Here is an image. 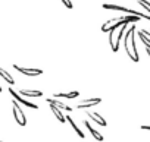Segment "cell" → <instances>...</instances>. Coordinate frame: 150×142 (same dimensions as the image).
Returning <instances> with one entry per match:
<instances>
[{
	"instance_id": "cell-1",
	"label": "cell",
	"mask_w": 150,
	"mask_h": 142,
	"mask_svg": "<svg viewBox=\"0 0 150 142\" xmlns=\"http://www.w3.org/2000/svg\"><path fill=\"white\" fill-rule=\"evenodd\" d=\"M124 45H125V51L128 54V57L132 62H138V53H137V45H135V27H129L124 35Z\"/></svg>"
},
{
	"instance_id": "cell-2",
	"label": "cell",
	"mask_w": 150,
	"mask_h": 142,
	"mask_svg": "<svg viewBox=\"0 0 150 142\" xmlns=\"http://www.w3.org/2000/svg\"><path fill=\"white\" fill-rule=\"evenodd\" d=\"M141 18L137 16V15H128V16H124V18H112L109 21H106L103 25H102V31L103 32H109V31H116L121 25L124 24H135L138 22Z\"/></svg>"
},
{
	"instance_id": "cell-3",
	"label": "cell",
	"mask_w": 150,
	"mask_h": 142,
	"mask_svg": "<svg viewBox=\"0 0 150 142\" xmlns=\"http://www.w3.org/2000/svg\"><path fill=\"white\" fill-rule=\"evenodd\" d=\"M102 8H103V9H108V10H119V12H125V13H128V15H137V16H140L141 19L150 21V16H147L146 13H141V12H137V10H132V9L124 8V6L110 5V3H103V6H102Z\"/></svg>"
},
{
	"instance_id": "cell-4",
	"label": "cell",
	"mask_w": 150,
	"mask_h": 142,
	"mask_svg": "<svg viewBox=\"0 0 150 142\" xmlns=\"http://www.w3.org/2000/svg\"><path fill=\"white\" fill-rule=\"evenodd\" d=\"M12 106H13V117H15L16 123L19 126H27V117L24 114V110L19 107V104H18V101L15 98L12 100Z\"/></svg>"
},
{
	"instance_id": "cell-5",
	"label": "cell",
	"mask_w": 150,
	"mask_h": 142,
	"mask_svg": "<svg viewBox=\"0 0 150 142\" xmlns=\"http://www.w3.org/2000/svg\"><path fill=\"white\" fill-rule=\"evenodd\" d=\"M9 94L12 95V98H15L18 103H21L22 106H25V107H28V108H34V110H38V106L37 104H34V103H30V101H27L19 92H16L15 90H11L9 88Z\"/></svg>"
},
{
	"instance_id": "cell-6",
	"label": "cell",
	"mask_w": 150,
	"mask_h": 142,
	"mask_svg": "<svg viewBox=\"0 0 150 142\" xmlns=\"http://www.w3.org/2000/svg\"><path fill=\"white\" fill-rule=\"evenodd\" d=\"M13 69H16L18 72H21L22 75H27V76H38L43 73L41 69H35V67H24V66H18V64H13Z\"/></svg>"
},
{
	"instance_id": "cell-7",
	"label": "cell",
	"mask_w": 150,
	"mask_h": 142,
	"mask_svg": "<svg viewBox=\"0 0 150 142\" xmlns=\"http://www.w3.org/2000/svg\"><path fill=\"white\" fill-rule=\"evenodd\" d=\"M127 28H128V24H124V25H121V27L118 28L116 40H113V44L110 45V48H112V51H113V53H116V51L119 50V43H121V40H122V37H124V34H125Z\"/></svg>"
},
{
	"instance_id": "cell-8",
	"label": "cell",
	"mask_w": 150,
	"mask_h": 142,
	"mask_svg": "<svg viewBox=\"0 0 150 142\" xmlns=\"http://www.w3.org/2000/svg\"><path fill=\"white\" fill-rule=\"evenodd\" d=\"M102 103V98H88V100H84V101H80L78 103V108H88V107H93V106H97Z\"/></svg>"
},
{
	"instance_id": "cell-9",
	"label": "cell",
	"mask_w": 150,
	"mask_h": 142,
	"mask_svg": "<svg viewBox=\"0 0 150 142\" xmlns=\"http://www.w3.org/2000/svg\"><path fill=\"white\" fill-rule=\"evenodd\" d=\"M46 101H47L49 104H52V106H54V107L60 108V110H65V111H72V108H71L69 106L63 104L62 101H57V98H47Z\"/></svg>"
},
{
	"instance_id": "cell-10",
	"label": "cell",
	"mask_w": 150,
	"mask_h": 142,
	"mask_svg": "<svg viewBox=\"0 0 150 142\" xmlns=\"http://www.w3.org/2000/svg\"><path fill=\"white\" fill-rule=\"evenodd\" d=\"M87 116L93 120V122H96L97 125H100V126H108V123H106V120L99 114V113H94V111H88L87 113Z\"/></svg>"
},
{
	"instance_id": "cell-11",
	"label": "cell",
	"mask_w": 150,
	"mask_h": 142,
	"mask_svg": "<svg viewBox=\"0 0 150 142\" xmlns=\"http://www.w3.org/2000/svg\"><path fill=\"white\" fill-rule=\"evenodd\" d=\"M19 94L22 97H43L40 90H19Z\"/></svg>"
},
{
	"instance_id": "cell-12",
	"label": "cell",
	"mask_w": 150,
	"mask_h": 142,
	"mask_svg": "<svg viewBox=\"0 0 150 142\" xmlns=\"http://www.w3.org/2000/svg\"><path fill=\"white\" fill-rule=\"evenodd\" d=\"M84 125H86V127H87V129L90 130L91 136H93V138H94L96 141H99V142L105 141V138H103V136H102V135H100V133H99V132H97V130H96V129H94V127H93L91 125H90V122H84Z\"/></svg>"
},
{
	"instance_id": "cell-13",
	"label": "cell",
	"mask_w": 150,
	"mask_h": 142,
	"mask_svg": "<svg viewBox=\"0 0 150 142\" xmlns=\"http://www.w3.org/2000/svg\"><path fill=\"white\" fill-rule=\"evenodd\" d=\"M80 95L78 91H71V92H54V98H77Z\"/></svg>"
},
{
	"instance_id": "cell-14",
	"label": "cell",
	"mask_w": 150,
	"mask_h": 142,
	"mask_svg": "<svg viewBox=\"0 0 150 142\" xmlns=\"http://www.w3.org/2000/svg\"><path fill=\"white\" fill-rule=\"evenodd\" d=\"M0 76H2L9 85H13L15 84V79H13V76L9 73V72H6V70L5 69H2V67H0Z\"/></svg>"
},
{
	"instance_id": "cell-15",
	"label": "cell",
	"mask_w": 150,
	"mask_h": 142,
	"mask_svg": "<svg viewBox=\"0 0 150 142\" xmlns=\"http://www.w3.org/2000/svg\"><path fill=\"white\" fill-rule=\"evenodd\" d=\"M65 119H66V120L69 122V125L72 126V129H74L75 132H77V135H78V136H80L81 139H83V138H86V136H84V133H83V130H81V129H80V127H78L77 125H75V122H74V119H72V117H69V116H66Z\"/></svg>"
},
{
	"instance_id": "cell-16",
	"label": "cell",
	"mask_w": 150,
	"mask_h": 142,
	"mask_svg": "<svg viewBox=\"0 0 150 142\" xmlns=\"http://www.w3.org/2000/svg\"><path fill=\"white\" fill-rule=\"evenodd\" d=\"M50 108H52V111H53V114L56 116V119L60 122V123H65L66 122V119H65V116L60 113V108H57V107H54V106H52L50 104Z\"/></svg>"
},
{
	"instance_id": "cell-17",
	"label": "cell",
	"mask_w": 150,
	"mask_h": 142,
	"mask_svg": "<svg viewBox=\"0 0 150 142\" xmlns=\"http://www.w3.org/2000/svg\"><path fill=\"white\" fill-rule=\"evenodd\" d=\"M137 2H138V5H140V6H143V8L150 13V3L147 2V0H137Z\"/></svg>"
},
{
	"instance_id": "cell-18",
	"label": "cell",
	"mask_w": 150,
	"mask_h": 142,
	"mask_svg": "<svg viewBox=\"0 0 150 142\" xmlns=\"http://www.w3.org/2000/svg\"><path fill=\"white\" fill-rule=\"evenodd\" d=\"M60 2L65 5V8H68V9H72L74 8V5H72V2L71 0H60Z\"/></svg>"
},
{
	"instance_id": "cell-19",
	"label": "cell",
	"mask_w": 150,
	"mask_h": 142,
	"mask_svg": "<svg viewBox=\"0 0 150 142\" xmlns=\"http://www.w3.org/2000/svg\"><path fill=\"white\" fill-rule=\"evenodd\" d=\"M141 32H143L146 37H150V29H141Z\"/></svg>"
},
{
	"instance_id": "cell-20",
	"label": "cell",
	"mask_w": 150,
	"mask_h": 142,
	"mask_svg": "<svg viewBox=\"0 0 150 142\" xmlns=\"http://www.w3.org/2000/svg\"><path fill=\"white\" fill-rule=\"evenodd\" d=\"M141 129H143V130H150V126H147V125H141Z\"/></svg>"
},
{
	"instance_id": "cell-21",
	"label": "cell",
	"mask_w": 150,
	"mask_h": 142,
	"mask_svg": "<svg viewBox=\"0 0 150 142\" xmlns=\"http://www.w3.org/2000/svg\"><path fill=\"white\" fill-rule=\"evenodd\" d=\"M146 51H147V54H149V57H150V48H149V47H146Z\"/></svg>"
},
{
	"instance_id": "cell-22",
	"label": "cell",
	"mask_w": 150,
	"mask_h": 142,
	"mask_svg": "<svg viewBox=\"0 0 150 142\" xmlns=\"http://www.w3.org/2000/svg\"><path fill=\"white\" fill-rule=\"evenodd\" d=\"M2 91H3V90H2V87H0V92H2Z\"/></svg>"
}]
</instances>
